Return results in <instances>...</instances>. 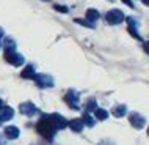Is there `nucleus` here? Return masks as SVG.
<instances>
[{"mask_svg":"<svg viewBox=\"0 0 149 145\" xmlns=\"http://www.w3.org/2000/svg\"><path fill=\"white\" fill-rule=\"evenodd\" d=\"M75 22H77V24H82V25H85V27H90V29H93V27H94V24L90 22L88 19H75Z\"/></svg>","mask_w":149,"mask_h":145,"instance_id":"obj_18","label":"nucleus"},{"mask_svg":"<svg viewBox=\"0 0 149 145\" xmlns=\"http://www.w3.org/2000/svg\"><path fill=\"white\" fill-rule=\"evenodd\" d=\"M2 36H3V30L0 29V38H2Z\"/></svg>","mask_w":149,"mask_h":145,"instance_id":"obj_25","label":"nucleus"},{"mask_svg":"<svg viewBox=\"0 0 149 145\" xmlns=\"http://www.w3.org/2000/svg\"><path fill=\"white\" fill-rule=\"evenodd\" d=\"M21 76L24 79H35V76H36V72H35V66H31V65H29L22 72H21Z\"/></svg>","mask_w":149,"mask_h":145,"instance_id":"obj_14","label":"nucleus"},{"mask_svg":"<svg viewBox=\"0 0 149 145\" xmlns=\"http://www.w3.org/2000/svg\"><path fill=\"white\" fill-rule=\"evenodd\" d=\"M64 101H66V104L71 109H79L80 107V95H79V92L72 90V88L68 90L66 95H64Z\"/></svg>","mask_w":149,"mask_h":145,"instance_id":"obj_2","label":"nucleus"},{"mask_svg":"<svg viewBox=\"0 0 149 145\" xmlns=\"http://www.w3.org/2000/svg\"><path fill=\"white\" fill-rule=\"evenodd\" d=\"M124 3H126L127 6H130V8H134V2H132V0H123Z\"/></svg>","mask_w":149,"mask_h":145,"instance_id":"obj_22","label":"nucleus"},{"mask_svg":"<svg viewBox=\"0 0 149 145\" xmlns=\"http://www.w3.org/2000/svg\"><path fill=\"white\" fill-rule=\"evenodd\" d=\"M105 19L110 25H118V24H121L126 19V16H124V13L121 10H110L105 14Z\"/></svg>","mask_w":149,"mask_h":145,"instance_id":"obj_3","label":"nucleus"},{"mask_svg":"<svg viewBox=\"0 0 149 145\" xmlns=\"http://www.w3.org/2000/svg\"><path fill=\"white\" fill-rule=\"evenodd\" d=\"M143 49H144V52H146V54L149 55V41H146L143 44Z\"/></svg>","mask_w":149,"mask_h":145,"instance_id":"obj_20","label":"nucleus"},{"mask_svg":"<svg viewBox=\"0 0 149 145\" xmlns=\"http://www.w3.org/2000/svg\"><path fill=\"white\" fill-rule=\"evenodd\" d=\"M94 118H96V120H107V118H108V112L105 111V109L97 107V109L94 111Z\"/></svg>","mask_w":149,"mask_h":145,"instance_id":"obj_16","label":"nucleus"},{"mask_svg":"<svg viewBox=\"0 0 149 145\" xmlns=\"http://www.w3.org/2000/svg\"><path fill=\"white\" fill-rule=\"evenodd\" d=\"M35 82L39 88H50L54 87V77L49 74H36L35 76Z\"/></svg>","mask_w":149,"mask_h":145,"instance_id":"obj_5","label":"nucleus"},{"mask_svg":"<svg viewBox=\"0 0 149 145\" xmlns=\"http://www.w3.org/2000/svg\"><path fill=\"white\" fill-rule=\"evenodd\" d=\"M141 2H143L144 5H146V6H149V0H141Z\"/></svg>","mask_w":149,"mask_h":145,"instance_id":"obj_23","label":"nucleus"},{"mask_svg":"<svg viewBox=\"0 0 149 145\" xmlns=\"http://www.w3.org/2000/svg\"><path fill=\"white\" fill-rule=\"evenodd\" d=\"M148 136H149V126H148Z\"/></svg>","mask_w":149,"mask_h":145,"instance_id":"obj_26","label":"nucleus"},{"mask_svg":"<svg viewBox=\"0 0 149 145\" xmlns=\"http://www.w3.org/2000/svg\"><path fill=\"white\" fill-rule=\"evenodd\" d=\"M127 30H129V33H130L134 38H136V39H141V36H140V33L136 30H138V21L136 19H134V18H127Z\"/></svg>","mask_w":149,"mask_h":145,"instance_id":"obj_8","label":"nucleus"},{"mask_svg":"<svg viewBox=\"0 0 149 145\" xmlns=\"http://www.w3.org/2000/svg\"><path fill=\"white\" fill-rule=\"evenodd\" d=\"M99 145H115L111 140H102V142H99Z\"/></svg>","mask_w":149,"mask_h":145,"instance_id":"obj_21","label":"nucleus"},{"mask_svg":"<svg viewBox=\"0 0 149 145\" xmlns=\"http://www.w3.org/2000/svg\"><path fill=\"white\" fill-rule=\"evenodd\" d=\"M111 114H113L116 118H121V117H124L127 114V106L126 104H118V106H115L111 109Z\"/></svg>","mask_w":149,"mask_h":145,"instance_id":"obj_12","label":"nucleus"},{"mask_svg":"<svg viewBox=\"0 0 149 145\" xmlns=\"http://www.w3.org/2000/svg\"><path fill=\"white\" fill-rule=\"evenodd\" d=\"M54 8L57 11H61V13H68V6H60V5H54Z\"/></svg>","mask_w":149,"mask_h":145,"instance_id":"obj_19","label":"nucleus"},{"mask_svg":"<svg viewBox=\"0 0 149 145\" xmlns=\"http://www.w3.org/2000/svg\"><path fill=\"white\" fill-rule=\"evenodd\" d=\"M86 19H88V21H90V22H93V24H94L96 21H97V19L100 18V14H99V11L97 10H94V8H90V10H86Z\"/></svg>","mask_w":149,"mask_h":145,"instance_id":"obj_13","label":"nucleus"},{"mask_svg":"<svg viewBox=\"0 0 149 145\" xmlns=\"http://www.w3.org/2000/svg\"><path fill=\"white\" fill-rule=\"evenodd\" d=\"M82 120H83V123H85V126L93 128V126L96 125V118H93L90 112H85V114H83V117H82Z\"/></svg>","mask_w":149,"mask_h":145,"instance_id":"obj_15","label":"nucleus"},{"mask_svg":"<svg viewBox=\"0 0 149 145\" xmlns=\"http://www.w3.org/2000/svg\"><path fill=\"white\" fill-rule=\"evenodd\" d=\"M13 115H14V111L10 106H3L0 109V122H8V120L13 118Z\"/></svg>","mask_w":149,"mask_h":145,"instance_id":"obj_9","label":"nucleus"},{"mask_svg":"<svg viewBox=\"0 0 149 145\" xmlns=\"http://www.w3.org/2000/svg\"><path fill=\"white\" fill-rule=\"evenodd\" d=\"M5 60L8 63H11L13 66H21L24 65V57L21 54H17L16 51H5Z\"/></svg>","mask_w":149,"mask_h":145,"instance_id":"obj_4","label":"nucleus"},{"mask_svg":"<svg viewBox=\"0 0 149 145\" xmlns=\"http://www.w3.org/2000/svg\"><path fill=\"white\" fill-rule=\"evenodd\" d=\"M85 109H86V112H94L96 109H97V104H96V99L94 98H90L86 101V104H85Z\"/></svg>","mask_w":149,"mask_h":145,"instance_id":"obj_17","label":"nucleus"},{"mask_svg":"<svg viewBox=\"0 0 149 145\" xmlns=\"http://www.w3.org/2000/svg\"><path fill=\"white\" fill-rule=\"evenodd\" d=\"M19 112L24 115H27V117H31V115L38 114V107H36L33 103L27 101V103H22L21 106H19Z\"/></svg>","mask_w":149,"mask_h":145,"instance_id":"obj_7","label":"nucleus"},{"mask_svg":"<svg viewBox=\"0 0 149 145\" xmlns=\"http://www.w3.org/2000/svg\"><path fill=\"white\" fill-rule=\"evenodd\" d=\"M36 130H38V132L44 139L50 140L55 136V132L58 131V128H57V125H55L54 118H52V115H42V118L38 122V125H36Z\"/></svg>","mask_w":149,"mask_h":145,"instance_id":"obj_1","label":"nucleus"},{"mask_svg":"<svg viewBox=\"0 0 149 145\" xmlns=\"http://www.w3.org/2000/svg\"><path fill=\"white\" fill-rule=\"evenodd\" d=\"M3 106H5V104H3V101H2V99H0V109H2Z\"/></svg>","mask_w":149,"mask_h":145,"instance_id":"obj_24","label":"nucleus"},{"mask_svg":"<svg viewBox=\"0 0 149 145\" xmlns=\"http://www.w3.org/2000/svg\"><path fill=\"white\" fill-rule=\"evenodd\" d=\"M129 122H130V125L135 130H141L146 125V118L141 114H138V112H132V114H129Z\"/></svg>","mask_w":149,"mask_h":145,"instance_id":"obj_6","label":"nucleus"},{"mask_svg":"<svg viewBox=\"0 0 149 145\" xmlns=\"http://www.w3.org/2000/svg\"><path fill=\"white\" fill-rule=\"evenodd\" d=\"M3 132H5L6 139H17L19 134H21V131H19L17 126H6Z\"/></svg>","mask_w":149,"mask_h":145,"instance_id":"obj_11","label":"nucleus"},{"mask_svg":"<svg viewBox=\"0 0 149 145\" xmlns=\"http://www.w3.org/2000/svg\"><path fill=\"white\" fill-rule=\"evenodd\" d=\"M68 126H69L74 132H80L83 130V126H85V123H83L82 118H74V120H71V122L68 123Z\"/></svg>","mask_w":149,"mask_h":145,"instance_id":"obj_10","label":"nucleus"}]
</instances>
